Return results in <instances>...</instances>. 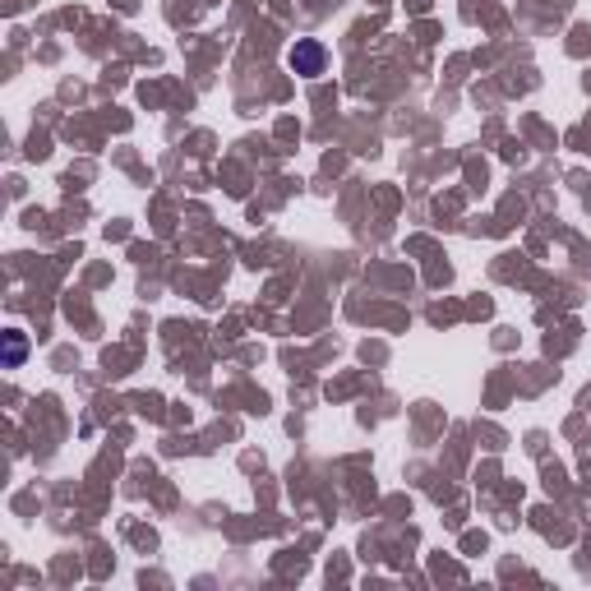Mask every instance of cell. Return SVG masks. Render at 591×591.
<instances>
[{"label":"cell","mask_w":591,"mask_h":591,"mask_svg":"<svg viewBox=\"0 0 591 591\" xmlns=\"http://www.w3.org/2000/svg\"><path fill=\"white\" fill-rule=\"evenodd\" d=\"M291 70L296 74H305V79H314V74H324V47H319V42H314V37H305V42H296V47H291Z\"/></svg>","instance_id":"1"},{"label":"cell","mask_w":591,"mask_h":591,"mask_svg":"<svg viewBox=\"0 0 591 591\" xmlns=\"http://www.w3.org/2000/svg\"><path fill=\"white\" fill-rule=\"evenodd\" d=\"M24 351H28V342L19 338V333H5V365H19L24 361Z\"/></svg>","instance_id":"2"}]
</instances>
